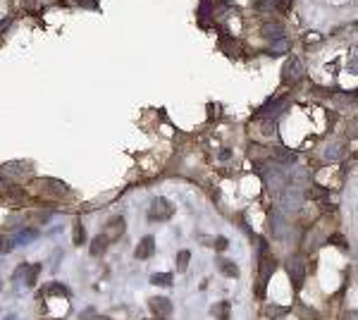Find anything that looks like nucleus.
<instances>
[{
	"instance_id": "nucleus-19",
	"label": "nucleus",
	"mask_w": 358,
	"mask_h": 320,
	"mask_svg": "<svg viewBox=\"0 0 358 320\" xmlns=\"http://www.w3.org/2000/svg\"><path fill=\"white\" fill-rule=\"evenodd\" d=\"M296 313L301 320H317L315 311H310V308H306V306H296Z\"/></svg>"
},
{
	"instance_id": "nucleus-16",
	"label": "nucleus",
	"mask_w": 358,
	"mask_h": 320,
	"mask_svg": "<svg viewBox=\"0 0 358 320\" xmlns=\"http://www.w3.org/2000/svg\"><path fill=\"white\" fill-rule=\"evenodd\" d=\"M263 36H265V38H284L282 36V27H280V24H265V27H263Z\"/></svg>"
},
{
	"instance_id": "nucleus-13",
	"label": "nucleus",
	"mask_w": 358,
	"mask_h": 320,
	"mask_svg": "<svg viewBox=\"0 0 358 320\" xmlns=\"http://www.w3.org/2000/svg\"><path fill=\"white\" fill-rule=\"evenodd\" d=\"M151 285L170 287V285H172V272H155V275H151Z\"/></svg>"
},
{
	"instance_id": "nucleus-12",
	"label": "nucleus",
	"mask_w": 358,
	"mask_h": 320,
	"mask_svg": "<svg viewBox=\"0 0 358 320\" xmlns=\"http://www.w3.org/2000/svg\"><path fill=\"white\" fill-rule=\"evenodd\" d=\"M229 301H220V304H215L213 306V311H210V313L215 315V318L217 320H229Z\"/></svg>"
},
{
	"instance_id": "nucleus-15",
	"label": "nucleus",
	"mask_w": 358,
	"mask_h": 320,
	"mask_svg": "<svg viewBox=\"0 0 358 320\" xmlns=\"http://www.w3.org/2000/svg\"><path fill=\"white\" fill-rule=\"evenodd\" d=\"M189 261H191V251L182 249L177 253V272H186V268H189Z\"/></svg>"
},
{
	"instance_id": "nucleus-8",
	"label": "nucleus",
	"mask_w": 358,
	"mask_h": 320,
	"mask_svg": "<svg viewBox=\"0 0 358 320\" xmlns=\"http://www.w3.org/2000/svg\"><path fill=\"white\" fill-rule=\"evenodd\" d=\"M148 306H151V311L155 315H170L172 313V304H170V299H165V296H153V299L148 301Z\"/></svg>"
},
{
	"instance_id": "nucleus-20",
	"label": "nucleus",
	"mask_w": 358,
	"mask_h": 320,
	"mask_svg": "<svg viewBox=\"0 0 358 320\" xmlns=\"http://www.w3.org/2000/svg\"><path fill=\"white\" fill-rule=\"evenodd\" d=\"M306 179H308V170H303V167L294 170V174H291V182H294V184H303Z\"/></svg>"
},
{
	"instance_id": "nucleus-22",
	"label": "nucleus",
	"mask_w": 358,
	"mask_h": 320,
	"mask_svg": "<svg viewBox=\"0 0 358 320\" xmlns=\"http://www.w3.org/2000/svg\"><path fill=\"white\" fill-rule=\"evenodd\" d=\"M229 246V242L225 237H217V239H213V249H217V251H225Z\"/></svg>"
},
{
	"instance_id": "nucleus-4",
	"label": "nucleus",
	"mask_w": 358,
	"mask_h": 320,
	"mask_svg": "<svg viewBox=\"0 0 358 320\" xmlns=\"http://www.w3.org/2000/svg\"><path fill=\"white\" fill-rule=\"evenodd\" d=\"M282 74H284V77H282L284 84H296L299 79H301V74H303L301 60H299V57H289V60H287V65H284Z\"/></svg>"
},
{
	"instance_id": "nucleus-7",
	"label": "nucleus",
	"mask_w": 358,
	"mask_h": 320,
	"mask_svg": "<svg viewBox=\"0 0 358 320\" xmlns=\"http://www.w3.org/2000/svg\"><path fill=\"white\" fill-rule=\"evenodd\" d=\"M153 253H155V239L153 237H144L141 244L136 246V251H134V256H136L138 261H146V258H151Z\"/></svg>"
},
{
	"instance_id": "nucleus-17",
	"label": "nucleus",
	"mask_w": 358,
	"mask_h": 320,
	"mask_svg": "<svg viewBox=\"0 0 358 320\" xmlns=\"http://www.w3.org/2000/svg\"><path fill=\"white\" fill-rule=\"evenodd\" d=\"M287 313H289V308L287 306H265V315L272 318V320L282 318V315H287Z\"/></svg>"
},
{
	"instance_id": "nucleus-18",
	"label": "nucleus",
	"mask_w": 358,
	"mask_h": 320,
	"mask_svg": "<svg viewBox=\"0 0 358 320\" xmlns=\"http://www.w3.org/2000/svg\"><path fill=\"white\" fill-rule=\"evenodd\" d=\"M72 242H74V246H82L84 242H86V230H84L82 223L74 225V234H72Z\"/></svg>"
},
{
	"instance_id": "nucleus-11",
	"label": "nucleus",
	"mask_w": 358,
	"mask_h": 320,
	"mask_svg": "<svg viewBox=\"0 0 358 320\" xmlns=\"http://www.w3.org/2000/svg\"><path fill=\"white\" fill-rule=\"evenodd\" d=\"M38 275H41V265H27V270H24V285L27 287H36V279H38Z\"/></svg>"
},
{
	"instance_id": "nucleus-10",
	"label": "nucleus",
	"mask_w": 358,
	"mask_h": 320,
	"mask_svg": "<svg viewBox=\"0 0 358 320\" xmlns=\"http://www.w3.org/2000/svg\"><path fill=\"white\" fill-rule=\"evenodd\" d=\"M108 244H110V242H108V239H105L103 234H98V237L93 239V242H91V249H89V253H91V256H93V258L103 256V253H105V249H108Z\"/></svg>"
},
{
	"instance_id": "nucleus-14",
	"label": "nucleus",
	"mask_w": 358,
	"mask_h": 320,
	"mask_svg": "<svg viewBox=\"0 0 358 320\" xmlns=\"http://www.w3.org/2000/svg\"><path fill=\"white\" fill-rule=\"evenodd\" d=\"M220 272L225 277H239V268L234 261H220Z\"/></svg>"
},
{
	"instance_id": "nucleus-5",
	"label": "nucleus",
	"mask_w": 358,
	"mask_h": 320,
	"mask_svg": "<svg viewBox=\"0 0 358 320\" xmlns=\"http://www.w3.org/2000/svg\"><path fill=\"white\" fill-rule=\"evenodd\" d=\"M280 206H282L284 210H299L303 206V194L296 191V189H287V191H282V196H280Z\"/></svg>"
},
{
	"instance_id": "nucleus-9",
	"label": "nucleus",
	"mask_w": 358,
	"mask_h": 320,
	"mask_svg": "<svg viewBox=\"0 0 358 320\" xmlns=\"http://www.w3.org/2000/svg\"><path fill=\"white\" fill-rule=\"evenodd\" d=\"M31 187H46V191H55V194H65L67 191V187L57 179H34Z\"/></svg>"
},
{
	"instance_id": "nucleus-21",
	"label": "nucleus",
	"mask_w": 358,
	"mask_h": 320,
	"mask_svg": "<svg viewBox=\"0 0 358 320\" xmlns=\"http://www.w3.org/2000/svg\"><path fill=\"white\" fill-rule=\"evenodd\" d=\"M330 244H337L339 249H344V251L349 249V242H346L342 234H332V237H330Z\"/></svg>"
},
{
	"instance_id": "nucleus-23",
	"label": "nucleus",
	"mask_w": 358,
	"mask_h": 320,
	"mask_svg": "<svg viewBox=\"0 0 358 320\" xmlns=\"http://www.w3.org/2000/svg\"><path fill=\"white\" fill-rule=\"evenodd\" d=\"M229 155H232V153H229L227 148H225V151H220V160H229Z\"/></svg>"
},
{
	"instance_id": "nucleus-1",
	"label": "nucleus",
	"mask_w": 358,
	"mask_h": 320,
	"mask_svg": "<svg viewBox=\"0 0 358 320\" xmlns=\"http://www.w3.org/2000/svg\"><path fill=\"white\" fill-rule=\"evenodd\" d=\"M272 272H275V258L270 256L265 239H258V289H255L258 299L265 296V287H268V279Z\"/></svg>"
},
{
	"instance_id": "nucleus-2",
	"label": "nucleus",
	"mask_w": 358,
	"mask_h": 320,
	"mask_svg": "<svg viewBox=\"0 0 358 320\" xmlns=\"http://www.w3.org/2000/svg\"><path fill=\"white\" fill-rule=\"evenodd\" d=\"M287 272H289V277H291V285H294V289L299 292V289L303 287L306 272H308V268H306V261H303V256L294 253V256L287 258Z\"/></svg>"
},
{
	"instance_id": "nucleus-3",
	"label": "nucleus",
	"mask_w": 358,
	"mask_h": 320,
	"mask_svg": "<svg viewBox=\"0 0 358 320\" xmlns=\"http://www.w3.org/2000/svg\"><path fill=\"white\" fill-rule=\"evenodd\" d=\"M174 213V208L170 206V201L167 198H163V196H158V198H153L151 208H148V217H151L153 223L158 220V223H163V220H170Z\"/></svg>"
},
{
	"instance_id": "nucleus-6",
	"label": "nucleus",
	"mask_w": 358,
	"mask_h": 320,
	"mask_svg": "<svg viewBox=\"0 0 358 320\" xmlns=\"http://www.w3.org/2000/svg\"><path fill=\"white\" fill-rule=\"evenodd\" d=\"M124 227H127V223H124V217L120 215V217H112L110 223L105 225V230H103V237L108 239V242H117L120 237L124 234Z\"/></svg>"
}]
</instances>
